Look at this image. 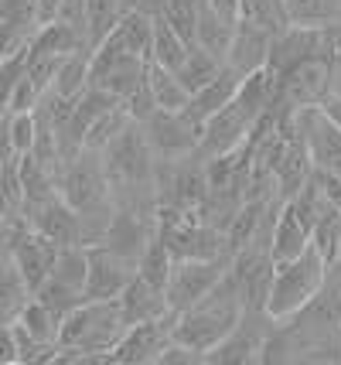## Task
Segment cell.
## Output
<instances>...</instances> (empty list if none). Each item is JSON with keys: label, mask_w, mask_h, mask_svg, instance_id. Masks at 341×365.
<instances>
[{"label": "cell", "mask_w": 341, "mask_h": 365, "mask_svg": "<svg viewBox=\"0 0 341 365\" xmlns=\"http://www.w3.org/2000/svg\"><path fill=\"white\" fill-rule=\"evenodd\" d=\"M243 314H246L243 284H239V277L229 267L226 277L211 287L201 301H195L192 307H184V311L174 314V341L188 345L192 351L209 355L239 324Z\"/></svg>", "instance_id": "obj_1"}, {"label": "cell", "mask_w": 341, "mask_h": 365, "mask_svg": "<svg viewBox=\"0 0 341 365\" xmlns=\"http://www.w3.org/2000/svg\"><path fill=\"white\" fill-rule=\"evenodd\" d=\"M127 331L120 301H82L65 314L55 362H110V351Z\"/></svg>", "instance_id": "obj_2"}, {"label": "cell", "mask_w": 341, "mask_h": 365, "mask_svg": "<svg viewBox=\"0 0 341 365\" xmlns=\"http://www.w3.org/2000/svg\"><path fill=\"white\" fill-rule=\"evenodd\" d=\"M327 270H331V263L314 246H308L304 253L287 259V263H276L273 287H270V297H266V314L276 324L300 314L318 297V290L325 287Z\"/></svg>", "instance_id": "obj_3"}, {"label": "cell", "mask_w": 341, "mask_h": 365, "mask_svg": "<svg viewBox=\"0 0 341 365\" xmlns=\"http://www.w3.org/2000/svg\"><path fill=\"white\" fill-rule=\"evenodd\" d=\"M335 93V65L314 55L308 62L293 65L290 72H283L276 79V99L273 106L276 110H308V106H321L327 96Z\"/></svg>", "instance_id": "obj_4"}, {"label": "cell", "mask_w": 341, "mask_h": 365, "mask_svg": "<svg viewBox=\"0 0 341 365\" xmlns=\"http://www.w3.org/2000/svg\"><path fill=\"white\" fill-rule=\"evenodd\" d=\"M276 321L266 314V311H253L246 307V314L239 318V324L215 345V349L205 355L209 365H253L263 362V349L273 334Z\"/></svg>", "instance_id": "obj_5"}, {"label": "cell", "mask_w": 341, "mask_h": 365, "mask_svg": "<svg viewBox=\"0 0 341 365\" xmlns=\"http://www.w3.org/2000/svg\"><path fill=\"white\" fill-rule=\"evenodd\" d=\"M147 68L150 62L140 55H127L113 45H99L93 48V58H89V86H96L123 103L147 79Z\"/></svg>", "instance_id": "obj_6"}, {"label": "cell", "mask_w": 341, "mask_h": 365, "mask_svg": "<svg viewBox=\"0 0 341 365\" xmlns=\"http://www.w3.org/2000/svg\"><path fill=\"white\" fill-rule=\"evenodd\" d=\"M232 256H211V259H174L171 280L164 287L167 294V307L171 314H178L184 307H192L195 301H201L211 287L226 277Z\"/></svg>", "instance_id": "obj_7"}, {"label": "cell", "mask_w": 341, "mask_h": 365, "mask_svg": "<svg viewBox=\"0 0 341 365\" xmlns=\"http://www.w3.org/2000/svg\"><path fill=\"white\" fill-rule=\"evenodd\" d=\"M174 341V314L154 321H140L130 324L123 338L116 341V349L110 351L113 365H157L164 349Z\"/></svg>", "instance_id": "obj_8"}, {"label": "cell", "mask_w": 341, "mask_h": 365, "mask_svg": "<svg viewBox=\"0 0 341 365\" xmlns=\"http://www.w3.org/2000/svg\"><path fill=\"white\" fill-rule=\"evenodd\" d=\"M147 143L157 160H184L198 154V140H201V127L192 123L184 113H167L157 110L144 123Z\"/></svg>", "instance_id": "obj_9"}, {"label": "cell", "mask_w": 341, "mask_h": 365, "mask_svg": "<svg viewBox=\"0 0 341 365\" xmlns=\"http://www.w3.org/2000/svg\"><path fill=\"white\" fill-rule=\"evenodd\" d=\"M7 239V250H11V259L17 263V270L24 273V280L31 284V290L45 284L51 277V267H55V256H58V242H51L48 236H41L34 225L21 222L14 229L4 232Z\"/></svg>", "instance_id": "obj_10"}, {"label": "cell", "mask_w": 341, "mask_h": 365, "mask_svg": "<svg viewBox=\"0 0 341 365\" xmlns=\"http://www.w3.org/2000/svg\"><path fill=\"white\" fill-rule=\"evenodd\" d=\"M137 277V259L120 256L116 250L93 242L89 246V277H85V301H116L127 284Z\"/></svg>", "instance_id": "obj_11"}, {"label": "cell", "mask_w": 341, "mask_h": 365, "mask_svg": "<svg viewBox=\"0 0 341 365\" xmlns=\"http://www.w3.org/2000/svg\"><path fill=\"white\" fill-rule=\"evenodd\" d=\"M297 127L304 133L310 164L318 171L341 175V127L338 123L321 106H308V110H297Z\"/></svg>", "instance_id": "obj_12"}, {"label": "cell", "mask_w": 341, "mask_h": 365, "mask_svg": "<svg viewBox=\"0 0 341 365\" xmlns=\"http://www.w3.org/2000/svg\"><path fill=\"white\" fill-rule=\"evenodd\" d=\"M273 38L276 34L270 28H263L256 21L243 17L236 24V34H232V45H229L226 65L236 68L239 76H249V72H260L270 62V51H273Z\"/></svg>", "instance_id": "obj_13"}, {"label": "cell", "mask_w": 341, "mask_h": 365, "mask_svg": "<svg viewBox=\"0 0 341 365\" xmlns=\"http://www.w3.org/2000/svg\"><path fill=\"white\" fill-rule=\"evenodd\" d=\"M28 225H34L41 236H48L51 242H58V246H75V242H82L79 212L62 198V191L28 208ZM82 246H85V242H82Z\"/></svg>", "instance_id": "obj_14"}, {"label": "cell", "mask_w": 341, "mask_h": 365, "mask_svg": "<svg viewBox=\"0 0 341 365\" xmlns=\"http://www.w3.org/2000/svg\"><path fill=\"white\" fill-rule=\"evenodd\" d=\"M239 86H243V76H239L236 68H229V65H226V68H222V72H219L209 86H201L198 93H192L188 106H184L181 113H184L192 123L205 127V120H211V116L222 110V106H229V103L236 99Z\"/></svg>", "instance_id": "obj_15"}, {"label": "cell", "mask_w": 341, "mask_h": 365, "mask_svg": "<svg viewBox=\"0 0 341 365\" xmlns=\"http://www.w3.org/2000/svg\"><path fill=\"white\" fill-rule=\"evenodd\" d=\"M116 301H120V311H123L127 328H130V324H140V321H154V318H167V314H171L167 294H164L161 287L147 284L140 273L127 284V290H123Z\"/></svg>", "instance_id": "obj_16"}, {"label": "cell", "mask_w": 341, "mask_h": 365, "mask_svg": "<svg viewBox=\"0 0 341 365\" xmlns=\"http://www.w3.org/2000/svg\"><path fill=\"white\" fill-rule=\"evenodd\" d=\"M308 246H310L308 225L300 222V215L293 212L290 202H280L276 222H273V236H270V256H273V263H287V259L304 253Z\"/></svg>", "instance_id": "obj_17"}, {"label": "cell", "mask_w": 341, "mask_h": 365, "mask_svg": "<svg viewBox=\"0 0 341 365\" xmlns=\"http://www.w3.org/2000/svg\"><path fill=\"white\" fill-rule=\"evenodd\" d=\"M103 45H113V48H120V51H127V55H140V58L150 62V48H154V14L130 7L127 14L120 17V24L110 31V38H106Z\"/></svg>", "instance_id": "obj_18"}, {"label": "cell", "mask_w": 341, "mask_h": 365, "mask_svg": "<svg viewBox=\"0 0 341 365\" xmlns=\"http://www.w3.org/2000/svg\"><path fill=\"white\" fill-rule=\"evenodd\" d=\"M31 284L24 280V273L17 270V263L7 253L0 259V321H17L21 311L31 304Z\"/></svg>", "instance_id": "obj_19"}, {"label": "cell", "mask_w": 341, "mask_h": 365, "mask_svg": "<svg viewBox=\"0 0 341 365\" xmlns=\"http://www.w3.org/2000/svg\"><path fill=\"white\" fill-rule=\"evenodd\" d=\"M236 24H239V21H229V17H222L219 11H211L209 4L198 0V41L195 45L226 62L232 34H236Z\"/></svg>", "instance_id": "obj_20"}, {"label": "cell", "mask_w": 341, "mask_h": 365, "mask_svg": "<svg viewBox=\"0 0 341 365\" xmlns=\"http://www.w3.org/2000/svg\"><path fill=\"white\" fill-rule=\"evenodd\" d=\"M127 11L130 7L123 0H85V41H89V51L110 38V31L120 24V17Z\"/></svg>", "instance_id": "obj_21"}, {"label": "cell", "mask_w": 341, "mask_h": 365, "mask_svg": "<svg viewBox=\"0 0 341 365\" xmlns=\"http://www.w3.org/2000/svg\"><path fill=\"white\" fill-rule=\"evenodd\" d=\"M89 58H93L89 48L65 55L62 65H58V72H55V82H51L48 93L62 96V99H75V96L85 93L89 89Z\"/></svg>", "instance_id": "obj_22"}, {"label": "cell", "mask_w": 341, "mask_h": 365, "mask_svg": "<svg viewBox=\"0 0 341 365\" xmlns=\"http://www.w3.org/2000/svg\"><path fill=\"white\" fill-rule=\"evenodd\" d=\"M147 82H150V93H154V103L157 110H167V113H181L188 106L192 93L184 89V82L178 79V72L164 68V65H154L147 68Z\"/></svg>", "instance_id": "obj_23"}, {"label": "cell", "mask_w": 341, "mask_h": 365, "mask_svg": "<svg viewBox=\"0 0 341 365\" xmlns=\"http://www.w3.org/2000/svg\"><path fill=\"white\" fill-rule=\"evenodd\" d=\"M192 45L181 38L161 14H154V48H150V62L154 65H164L171 72H178V65L188 58Z\"/></svg>", "instance_id": "obj_24"}, {"label": "cell", "mask_w": 341, "mask_h": 365, "mask_svg": "<svg viewBox=\"0 0 341 365\" xmlns=\"http://www.w3.org/2000/svg\"><path fill=\"white\" fill-rule=\"evenodd\" d=\"M85 277H89V246H82V242L62 246L55 256V267H51V280L85 294Z\"/></svg>", "instance_id": "obj_25"}, {"label": "cell", "mask_w": 341, "mask_h": 365, "mask_svg": "<svg viewBox=\"0 0 341 365\" xmlns=\"http://www.w3.org/2000/svg\"><path fill=\"white\" fill-rule=\"evenodd\" d=\"M338 14L341 0H287V17L297 28H331Z\"/></svg>", "instance_id": "obj_26"}, {"label": "cell", "mask_w": 341, "mask_h": 365, "mask_svg": "<svg viewBox=\"0 0 341 365\" xmlns=\"http://www.w3.org/2000/svg\"><path fill=\"white\" fill-rule=\"evenodd\" d=\"M222 68H226L222 58H215L211 51H205V48L195 45L192 51H188V58L178 65V79L184 82V89H188V93H198V89H201V86H209Z\"/></svg>", "instance_id": "obj_27"}, {"label": "cell", "mask_w": 341, "mask_h": 365, "mask_svg": "<svg viewBox=\"0 0 341 365\" xmlns=\"http://www.w3.org/2000/svg\"><path fill=\"white\" fill-rule=\"evenodd\" d=\"M21 324H24V331L34 334L38 341H45V345H58V331H62V314H55L48 304H41L38 297H31V304L21 311Z\"/></svg>", "instance_id": "obj_28"}, {"label": "cell", "mask_w": 341, "mask_h": 365, "mask_svg": "<svg viewBox=\"0 0 341 365\" xmlns=\"http://www.w3.org/2000/svg\"><path fill=\"white\" fill-rule=\"evenodd\" d=\"M310 246L325 256L331 267L341 263V208L331 205L318 222L310 225Z\"/></svg>", "instance_id": "obj_29"}, {"label": "cell", "mask_w": 341, "mask_h": 365, "mask_svg": "<svg viewBox=\"0 0 341 365\" xmlns=\"http://www.w3.org/2000/svg\"><path fill=\"white\" fill-rule=\"evenodd\" d=\"M171 270H174V253L164 246V239L161 236H154L150 239V246L144 250V256L137 259V273L144 277L147 284H154V287H167V280H171Z\"/></svg>", "instance_id": "obj_30"}, {"label": "cell", "mask_w": 341, "mask_h": 365, "mask_svg": "<svg viewBox=\"0 0 341 365\" xmlns=\"http://www.w3.org/2000/svg\"><path fill=\"white\" fill-rule=\"evenodd\" d=\"M28 62H31V41L17 45L14 51H7V55L0 58V103H4V106L11 103L14 89L21 86V79L28 76Z\"/></svg>", "instance_id": "obj_31"}, {"label": "cell", "mask_w": 341, "mask_h": 365, "mask_svg": "<svg viewBox=\"0 0 341 365\" xmlns=\"http://www.w3.org/2000/svg\"><path fill=\"white\" fill-rule=\"evenodd\" d=\"M161 17L188 41V45L195 48V41H198V0H167Z\"/></svg>", "instance_id": "obj_32"}, {"label": "cell", "mask_w": 341, "mask_h": 365, "mask_svg": "<svg viewBox=\"0 0 341 365\" xmlns=\"http://www.w3.org/2000/svg\"><path fill=\"white\" fill-rule=\"evenodd\" d=\"M243 17L256 21V24H263V28H270L273 34L290 28L287 0H243Z\"/></svg>", "instance_id": "obj_33"}, {"label": "cell", "mask_w": 341, "mask_h": 365, "mask_svg": "<svg viewBox=\"0 0 341 365\" xmlns=\"http://www.w3.org/2000/svg\"><path fill=\"white\" fill-rule=\"evenodd\" d=\"M0 21L31 38L38 31V0H0Z\"/></svg>", "instance_id": "obj_34"}, {"label": "cell", "mask_w": 341, "mask_h": 365, "mask_svg": "<svg viewBox=\"0 0 341 365\" xmlns=\"http://www.w3.org/2000/svg\"><path fill=\"white\" fill-rule=\"evenodd\" d=\"M34 140H38V113H11V143H14L17 158L31 154Z\"/></svg>", "instance_id": "obj_35"}, {"label": "cell", "mask_w": 341, "mask_h": 365, "mask_svg": "<svg viewBox=\"0 0 341 365\" xmlns=\"http://www.w3.org/2000/svg\"><path fill=\"white\" fill-rule=\"evenodd\" d=\"M201 4H209L211 11H219L229 21H243V0H201Z\"/></svg>", "instance_id": "obj_36"}, {"label": "cell", "mask_w": 341, "mask_h": 365, "mask_svg": "<svg viewBox=\"0 0 341 365\" xmlns=\"http://www.w3.org/2000/svg\"><path fill=\"white\" fill-rule=\"evenodd\" d=\"M321 110H325L327 116H331V120H335V123L341 127V93H331V96H327L325 103H321Z\"/></svg>", "instance_id": "obj_37"}, {"label": "cell", "mask_w": 341, "mask_h": 365, "mask_svg": "<svg viewBox=\"0 0 341 365\" xmlns=\"http://www.w3.org/2000/svg\"><path fill=\"white\" fill-rule=\"evenodd\" d=\"M164 4H167V0H133V7H137V11H147V14H161Z\"/></svg>", "instance_id": "obj_38"}, {"label": "cell", "mask_w": 341, "mask_h": 365, "mask_svg": "<svg viewBox=\"0 0 341 365\" xmlns=\"http://www.w3.org/2000/svg\"><path fill=\"white\" fill-rule=\"evenodd\" d=\"M7 113H11V110H7V106H4V103H0V120H4V116H7Z\"/></svg>", "instance_id": "obj_39"}]
</instances>
